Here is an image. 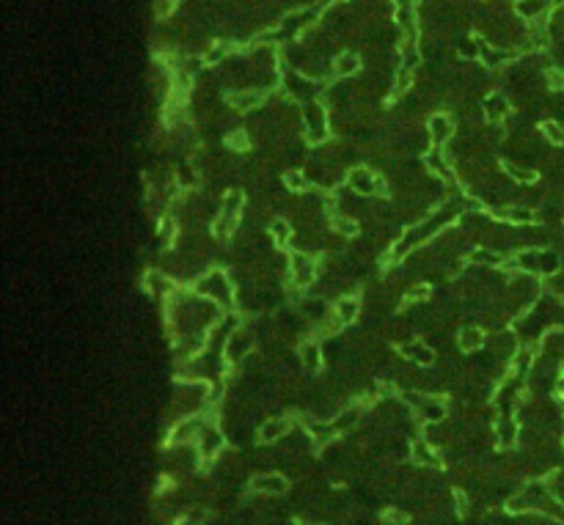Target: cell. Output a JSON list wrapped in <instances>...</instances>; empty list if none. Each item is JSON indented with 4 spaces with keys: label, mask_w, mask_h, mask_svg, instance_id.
Wrapping results in <instances>:
<instances>
[{
    "label": "cell",
    "mask_w": 564,
    "mask_h": 525,
    "mask_svg": "<svg viewBox=\"0 0 564 525\" xmlns=\"http://www.w3.org/2000/svg\"><path fill=\"white\" fill-rule=\"evenodd\" d=\"M199 289L201 295L212 297L215 303H223V305H232V284L226 281V275L223 272H206L204 278L199 281Z\"/></svg>",
    "instance_id": "1"
},
{
    "label": "cell",
    "mask_w": 564,
    "mask_h": 525,
    "mask_svg": "<svg viewBox=\"0 0 564 525\" xmlns=\"http://www.w3.org/2000/svg\"><path fill=\"white\" fill-rule=\"evenodd\" d=\"M240 218H242V201L237 193L226 198L223 204H221V218H218V234H223V237H229L234 229H237V223H240Z\"/></svg>",
    "instance_id": "2"
},
{
    "label": "cell",
    "mask_w": 564,
    "mask_h": 525,
    "mask_svg": "<svg viewBox=\"0 0 564 525\" xmlns=\"http://www.w3.org/2000/svg\"><path fill=\"white\" fill-rule=\"evenodd\" d=\"M287 479L281 476V473H259V476H254V481H251V490L259 495H284L287 493Z\"/></svg>",
    "instance_id": "3"
},
{
    "label": "cell",
    "mask_w": 564,
    "mask_h": 525,
    "mask_svg": "<svg viewBox=\"0 0 564 525\" xmlns=\"http://www.w3.org/2000/svg\"><path fill=\"white\" fill-rule=\"evenodd\" d=\"M196 451H199L204 460H212L215 454L223 451V434H221L218 429L204 427L199 434V440H196Z\"/></svg>",
    "instance_id": "4"
},
{
    "label": "cell",
    "mask_w": 564,
    "mask_h": 525,
    "mask_svg": "<svg viewBox=\"0 0 564 525\" xmlns=\"http://www.w3.org/2000/svg\"><path fill=\"white\" fill-rule=\"evenodd\" d=\"M289 272H292V281H295V286H308L311 281H314V272H317V264L311 262L308 256H292V264H289Z\"/></svg>",
    "instance_id": "5"
},
{
    "label": "cell",
    "mask_w": 564,
    "mask_h": 525,
    "mask_svg": "<svg viewBox=\"0 0 564 525\" xmlns=\"http://www.w3.org/2000/svg\"><path fill=\"white\" fill-rule=\"evenodd\" d=\"M350 187H353L355 193H361V196H377L380 179H377V176H372V173H369V171H364V168H358V171H353V173H350Z\"/></svg>",
    "instance_id": "6"
},
{
    "label": "cell",
    "mask_w": 564,
    "mask_h": 525,
    "mask_svg": "<svg viewBox=\"0 0 564 525\" xmlns=\"http://www.w3.org/2000/svg\"><path fill=\"white\" fill-rule=\"evenodd\" d=\"M251 350V333L248 330H234L229 335V344H226V358L232 363L242 361V355Z\"/></svg>",
    "instance_id": "7"
},
{
    "label": "cell",
    "mask_w": 564,
    "mask_h": 525,
    "mask_svg": "<svg viewBox=\"0 0 564 525\" xmlns=\"http://www.w3.org/2000/svg\"><path fill=\"white\" fill-rule=\"evenodd\" d=\"M452 132H454V124H452L449 116L438 113V116H432L430 119V138H432L435 146H443V143L452 138Z\"/></svg>",
    "instance_id": "8"
},
{
    "label": "cell",
    "mask_w": 564,
    "mask_h": 525,
    "mask_svg": "<svg viewBox=\"0 0 564 525\" xmlns=\"http://www.w3.org/2000/svg\"><path fill=\"white\" fill-rule=\"evenodd\" d=\"M358 308H361L358 297H344V300H339V303H336V308H333V317H336V322H339V325H353V319L358 317Z\"/></svg>",
    "instance_id": "9"
},
{
    "label": "cell",
    "mask_w": 564,
    "mask_h": 525,
    "mask_svg": "<svg viewBox=\"0 0 564 525\" xmlns=\"http://www.w3.org/2000/svg\"><path fill=\"white\" fill-rule=\"evenodd\" d=\"M287 432H289V421L287 418H265V424L259 429V437L265 443H275V440L287 437Z\"/></svg>",
    "instance_id": "10"
},
{
    "label": "cell",
    "mask_w": 564,
    "mask_h": 525,
    "mask_svg": "<svg viewBox=\"0 0 564 525\" xmlns=\"http://www.w3.org/2000/svg\"><path fill=\"white\" fill-rule=\"evenodd\" d=\"M405 355L413 363H419V366H432V363H435V352H432L427 344H421V341L407 344V347H405Z\"/></svg>",
    "instance_id": "11"
},
{
    "label": "cell",
    "mask_w": 564,
    "mask_h": 525,
    "mask_svg": "<svg viewBox=\"0 0 564 525\" xmlns=\"http://www.w3.org/2000/svg\"><path fill=\"white\" fill-rule=\"evenodd\" d=\"M496 440L501 446H512L518 440V424L509 416H501L496 424Z\"/></svg>",
    "instance_id": "12"
},
{
    "label": "cell",
    "mask_w": 564,
    "mask_h": 525,
    "mask_svg": "<svg viewBox=\"0 0 564 525\" xmlns=\"http://www.w3.org/2000/svg\"><path fill=\"white\" fill-rule=\"evenodd\" d=\"M413 460L419 462V465H430V467L440 465L438 451L430 446V440H416V443H413Z\"/></svg>",
    "instance_id": "13"
},
{
    "label": "cell",
    "mask_w": 564,
    "mask_h": 525,
    "mask_svg": "<svg viewBox=\"0 0 564 525\" xmlns=\"http://www.w3.org/2000/svg\"><path fill=\"white\" fill-rule=\"evenodd\" d=\"M479 347H485V333L479 328H465L460 333V350L463 352H476Z\"/></svg>",
    "instance_id": "14"
},
{
    "label": "cell",
    "mask_w": 564,
    "mask_h": 525,
    "mask_svg": "<svg viewBox=\"0 0 564 525\" xmlns=\"http://www.w3.org/2000/svg\"><path fill=\"white\" fill-rule=\"evenodd\" d=\"M300 358H303V366H306L308 371H320V368H322V355H320V344H314V341L303 344V350H300Z\"/></svg>",
    "instance_id": "15"
},
{
    "label": "cell",
    "mask_w": 564,
    "mask_h": 525,
    "mask_svg": "<svg viewBox=\"0 0 564 525\" xmlns=\"http://www.w3.org/2000/svg\"><path fill=\"white\" fill-rule=\"evenodd\" d=\"M259 102H262V94H254V91H242V94L232 97V105L237 110H254Z\"/></svg>",
    "instance_id": "16"
},
{
    "label": "cell",
    "mask_w": 564,
    "mask_h": 525,
    "mask_svg": "<svg viewBox=\"0 0 564 525\" xmlns=\"http://www.w3.org/2000/svg\"><path fill=\"white\" fill-rule=\"evenodd\" d=\"M270 234H273V239H275L278 245H287V242H289V223H287V220H275V223L270 226Z\"/></svg>",
    "instance_id": "17"
},
{
    "label": "cell",
    "mask_w": 564,
    "mask_h": 525,
    "mask_svg": "<svg viewBox=\"0 0 564 525\" xmlns=\"http://www.w3.org/2000/svg\"><path fill=\"white\" fill-rule=\"evenodd\" d=\"M427 163H430L432 171H435V173H440L443 179H449V176H452L449 165H446V160H443V157H440L438 152H430V154H427Z\"/></svg>",
    "instance_id": "18"
},
{
    "label": "cell",
    "mask_w": 564,
    "mask_h": 525,
    "mask_svg": "<svg viewBox=\"0 0 564 525\" xmlns=\"http://www.w3.org/2000/svg\"><path fill=\"white\" fill-rule=\"evenodd\" d=\"M358 69V58L355 55H341L336 61V74H353Z\"/></svg>",
    "instance_id": "19"
},
{
    "label": "cell",
    "mask_w": 564,
    "mask_h": 525,
    "mask_svg": "<svg viewBox=\"0 0 564 525\" xmlns=\"http://www.w3.org/2000/svg\"><path fill=\"white\" fill-rule=\"evenodd\" d=\"M284 182H287V187H292V190H306L308 187V179L303 176V173H298V171H289L287 176H284Z\"/></svg>",
    "instance_id": "20"
},
{
    "label": "cell",
    "mask_w": 564,
    "mask_h": 525,
    "mask_svg": "<svg viewBox=\"0 0 564 525\" xmlns=\"http://www.w3.org/2000/svg\"><path fill=\"white\" fill-rule=\"evenodd\" d=\"M333 229L341 231L344 237H353V234L358 231V226H355V220H350V218H333Z\"/></svg>",
    "instance_id": "21"
},
{
    "label": "cell",
    "mask_w": 564,
    "mask_h": 525,
    "mask_svg": "<svg viewBox=\"0 0 564 525\" xmlns=\"http://www.w3.org/2000/svg\"><path fill=\"white\" fill-rule=\"evenodd\" d=\"M542 130H545V135H548L553 143H562V146H564V130L559 127V124H556V121H545V124H542Z\"/></svg>",
    "instance_id": "22"
},
{
    "label": "cell",
    "mask_w": 564,
    "mask_h": 525,
    "mask_svg": "<svg viewBox=\"0 0 564 525\" xmlns=\"http://www.w3.org/2000/svg\"><path fill=\"white\" fill-rule=\"evenodd\" d=\"M487 107H490V110H487V116H490V119H501V116L506 113V102H504L501 97L490 99V102H487Z\"/></svg>",
    "instance_id": "23"
},
{
    "label": "cell",
    "mask_w": 564,
    "mask_h": 525,
    "mask_svg": "<svg viewBox=\"0 0 564 525\" xmlns=\"http://www.w3.org/2000/svg\"><path fill=\"white\" fill-rule=\"evenodd\" d=\"M383 525H407V514H402V512H397V509H391V512H386Z\"/></svg>",
    "instance_id": "24"
},
{
    "label": "cell",
    "mask_w": 564,
    "mask_h": 525,
    "mask_svg": "<svg viewBox=\"0 0 564 525\" xmlns=\"http://www.w3.org/2000/svg\"><path fill=\"white\" fill-rule=\"evenodd\" d=\"M504 168H506V173H512V176H515L518 182H529V179H531L529 171H523V168H515V165H512V163H506V165H504Z\"/></svg>",
    "instance_id": "25"
},
{
    "label": "cell",
    "mask_w": 564,
    "mask_h": 525,
    "mask_svg": "<svg viewBox=\"0 0 564 525\" xmlns=\"http://www.w3.org/2000/svg\"><path fill=\"white\" fill-rule=\"evenodd\" d=\"M176 525H201V514H196V512H193V514L182 517V520H179Z\"/></svg>",
    "instance_id": "26"
},
{
    "label": "cell",
    "mask_w": 564,
    "mask_h": 525,
    "mask_svg": "<svg viewBox=\"0 0 564 525\" xmlns=\"http://www.w3.org/2000/svg\"><path fill=\"white\" fill-rule=\"evenodd\" d=\"M556 394L564 396V377H562V380H559V385H556Z\"/></svg>",
    "instance_id": "27"
},
{
    "label": "cell",
    "mask_w": 564,
    "mask_h": 525,
    "mask_svg": "<svg viewBox=\"0 0 564 525\" xmlns=\"http://www.w3.org/2000/svg\"><path fill=\"white\" fill-rule=\"evenodd\" d=\"M303 525H320V523H303Z\"/></svg>",
    "instance_id": "28"
}]
</instances>
